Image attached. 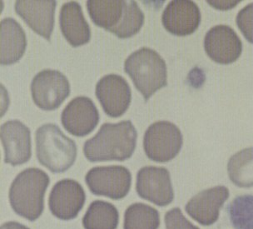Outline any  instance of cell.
<instances>
[{
	"instance_id": "cell-6",
	"label": "cell",
	"mask_w": 253,
	"mask_h": 229,
	"mask_svg": "<svg viewBox=\"0 0 253 229\" xmlns=\"http://www.w3.org/2000/svg\"><path fill=\"white\" fill-rule=\"evenodd\" d=\"M85 182L93 194L119 200L129 192L132 174L120 165L95 167L87 172Z\"/></svg>"
},
{
	"instance_id": "cell-2",
	"label": "cell",
	"mask_w": 253,
	"mask_h": 229,
	"mask_svg": "<svg viewBox=\"0 0 253 229\" xmlns=\"http://www.w3.org/2000/svg\"><path fill=\"white\" fill-rule=\"evenodd\" d=\"M50 179L44 171L29 168L18 174L9 188L13 210L29 221L37 220L44 209V194Z\"/></svg>"
},
{
	"instance_id": "cell-3",
	"label": "cell",
	"mask_w": 253,
	"mask_h": 229,
	"mask_svg": "<svg viewBox=\"0 0 253 229\" xmlns=\"http://www.w3.org/2000/svg\"><path fill=\"white\" fill-rule=\"evenodd\" d=\"M36 155L42 166L54 174L69 170L78 154L76 142L56 124H43L36 131Z\"/></svg>"
},
{
	"instance_id": "cell-13",
	"label": "cell",
	"mask_w": 253,
	"mask_h": 229,
	"mask_svg": "<svg viewBox=\"0 0 253 229\" xmlns=\"http://www.w3.org/2000/svg\"><path fill=\"white\" fill-rule=\"evenodd\" d=\"M1 140L4 163L18 166L29 162L32 156L30 129L19 120H9L1 125Z\"/></svg>"
},
{
	"instance_id": "cell-12",
	"label": "cell",
	"mask_w": 253,
	"mask_h": 229,
	"mask_svg": "<svg viewBox=\"0 0 253 229\" xmlns=\"http://www.w3.org/2000/svg\"><path fill=\"white\" fill-rule=\"evenodd\" d=\"M204 48L211 60L220 64H230L240 58L243 43L231 27L221 24L207 33Z\"/></svg>"
},
{
	"instance_id": "cell-7",
	"label": "cell",
	"mask_w": 253,
	"mask_h": 229,
	"mask_svg": "<svg viewBox=\"0 0 253 229\" xmlns=\"http://www.w3.org/2000/svg\"><path fill=\"white\" fill-rule=\"evenodd\" d=\"M67 77L58 70L44 69L36 74L31 83L34 103L42 110H55L70 94Z\"/></svg>"
},
{
	"instance_id": "cell-23",
	"label": "cell",
	"mask_w": 253,
	"mask_h": 229,
	"mask_svg": "<svg viewBox=\"0 0 253 229\" xmlns=\"http://www.w3.org/2000/svg\"><path fill=\"white\" fill-rule=\"evenodd\" d=\"M235 229H253V195L238 196L227 207Z\"/></svg>"
},
{
	"instance_id": "cell-5",
	"label": "cell",
	"mask_w": 253,
	"mask_h": 229,
	"mask_svg": "<svg viewBox=\"0 0 253 229\" xmlns=\"http://www.w3.org/2000/svg\"><path fill=\"white\" fill-rule=\"evenodd\" d=\"M183 143L180 129L169 121L151 124L143 137V148L150 160L167 163L179 153Z\"/></svg>"
},
{
	"instance_id": "cell-10",
	"label": "cell",
	"mask_w": 253,
	"mask_h": 229,
	"mask_svg": "<svg viewBox=\"0 0 253 229\" xmlns=\"http://www.w3.org/2000/svg\"><path fill=\"white\" fill-rule=\"evenodd\" d=\"M86 200L84 189L74 179H63L51 191L48 207L53 216L61 220H71L82 210Z\"/></svg>"
},
{
	"instance_id": "cell-14",
	"label": "cell",
	"mask_w": 253,
	"mask_h": 229,
	"mask_svg": "<svg viewBox=\"0 0 253 229\" xmlns=\"http://www.w3.org/2000/svg\"><path fill=\"white\" fill-rule=\"evenodd\" d=\"M201 12L198 4L188 0H174L167 5L162 15L164 28L171 35L188 36L198 29Z\"/></svg>"
},
{
	"instance_id": "cell-15",
	"label": "cell",
	"mask_w": 253,
	"mask_h": 229,
	"mask_svg": "<svg viewBox=\"0 0 253 229\" xmlns=\"http://www.w3.org/2000/svg\"><path fill=\"white\" fill-rule=\"evenodd\" d=\"M57 2L53 0H19L15 12L36 34L50 41L54 28Z\"/></svg>"
},
{
	"instance_id": "cell-24",
	"label": "cell",
	"mask_w": 253,
	"mask_h": 229,
	"mask_svg": "<svg viewBox=\"0 0 253 229\" xmlns=\"http://www.w3.org/2000/svg\"><path fill=\"white\" fill-rule=\"evenodd\" d=\"M144 24V13L136 1H126L124 18L119 26L111 32L120 39H127L137 35Z\"/></svg>"
},
{
	"instance_id": "cell-9",
	"label": "cell",
	"mask_w": 253,
	"mask_h": 229,
	"mask_svg": "<svg viewBox=\"0 0 253 229\" xmlns=\"http://www.w3.org/2000/svg\"><path fill=\"white\" fill-rule=\"evenodd\" d=\"M95 93L104 113L110 118H119L129 108L132 91L128 83L118 74H108L96 85Z\"/></svg>"
},
{
	"instance_id": "cell-16",
	"label": "cell",
	"mask_w": 253,
	"mask_h": 229,
	"mask_svg": "<svg viewBox=\"0 0 253 229\" xmlns=\"http://www.w3.org/2000/svg\"><path fill=\"white\" fill-rule=\"evenodd\" d=\"M229 194V190L225 186L203 190L188 201L185 210L198 224L210 226L218 220L219 211Z\"/></svg>"
},
{
	"instance_id": "cell-20",
	"label": "cell",
	"mask_w": 253,
	"mask_h": 229,
	"mask_svg": "<svg viewBox=\"0 0 253 229\" xmlns=\"http://www.w3.org/2000/svg\"><path fill=\"white\" fill-rule=\"evenodd\" d=\"M119 211L115 206L105 201H93L83 219L85 229H117Z\"/></svg>"
},
{
	"instance_id": "cell-19",
	"label": "cell",
	"mask_w": 253,
	"mask_h": 229,
	"mask_svg": "<svg viewBox=\"0 0 253 229\" xmlns=\"http://www.w3.org/2000/svg\"><path fill=\"white\" fill-rule=\"evenodd\" d=\"M126 3L124 0H88L86 6L93 24L112 32L121 23Z\"/></svg>"
},
{
	"instance_id": "cell-8",
	"label": "cell",
	"mask_w": 253,
	"mask_h": 229,
	"mask_svg": "<svg viewBox=\"0 0 253 229\" xmlns=\"http://www.w3.org/2000/svg\"><path fill=\"white\" fill-rule=\"evenodd\" d=\"M136 190L140 198L159 207L169 205L173 201L174 192L171 175L163 167H143L137 172Z\"/></svg>"
},
{
	"instance_id": "cell-17",
	"label": "cell",
	"mask_w": 253,
	"mask_h": 229,
	"mask_svg": "<svg viewBox=\"0 0 253 229\" xmlns=\"http://www.w3.org/2000/svg\"><path fill=\"white\" fill-rule=\"evenodd\" d=\"M61 31L67 41L77 47L87 45L91 40V29L78 2L63 3L59 14Z\"/></svg>"
},
{
	"instance_id": "cell-27",
	"label": "cell",
	"mask_w": 253,
	"mask_h": 229,
	"mask_svg": "<svg viewBox=\"0 0 253 229\" xmlns=\"http://www.w3.org/2000/svg\"><path fill=\"white\" fill-rule=\"evenodd\" d=\"M0 229H30L28 227L24 226L23 224L17 223V222H8L3 224Z\"/></svg>"
},
{
	"instance_id": "cell-22",
	"label": "cell",
	"mask_w": 253,
	"mask_h": 229,
	"mask_svg": "<svg viewBox=\"0 0 253 229\" xmlns=\"http://www.w3.org/2000/svg\"><path fill=\"white\" fill-rule=\"evenodd\" d=\"M159 225L158 211L144 203H133L124 214V229H158Z\"/></svg>"
},
{
	"instance_id": "cell-4",
	"label": "cell",
	"mask_w": 253,
	"mask_h": 229,
	"mask_svg": "<svg viewBox=\"0 0 253 229\" xmlns=\"http://www.w3.org/2000/svg\"><path fill=\"white\" fill-rule=\"evenodd\" d=\"M124 70L145 101L168 85L166 63L149 47H142L131 53L124 63Z\"/></svg>"
},
{
	"instance_id": "cell-1",
	"label": "cell",
	"mask_w": 253,
	"mask_h": 229,
	"mask_svg": "<svg viewBox=\"0 0 253 229\" xmlns=\"http://www.w3.org/2000/svg\"><path fill=\"white\" fill-rule=\"evenodd\" d=\"M137 132L132 122L106 123L94 137L84 145V153L92 163L125 161L132 157L137 146Z\"/></svg>"
},
{
	"instance_id": "cell-21",
	"label": "cell",
	"mask_w": 253,
	"mask_h": 229,
	"mask_svg": "<svg viewBox=\"0 0 253 229\" xmlns=\"http://www.w3.org/2000/svg\"><path fill=\"white\" fill-rule=\"evenodd\" d=\"M227 173L237 187H253V147L232 156L227 163Z\"/></svg>"
},
{
	"instance_id": "cell-26",
	"label": "cell",
	"mask_w": 253,
	"mask_h": 229,
	"mask_svg": "<svg viewBox=\"0 0 253 229\" xmlns=\"http://www.w3.org/2000/svg\"><path fill=\"white\" fill-rule=\"evenodd\" d=\"M167 229H199L187 220L181 209L174 208L169 211L164 218Z\"/></svg>"
},
{
	"instance_id": "cell-25",
	"label": "cell",
	"mask_w": 253,
	"mask_h": 229,
	"mask_svg": "<svg viewBox=\"0 0 253 229\" xmlns=\"http://www.w3.org/2000/svg\"><path fill=\"white\" fill-rule=\"evenodd\" d=\"M236 22L246 40L253 44V3H249L241 9L237 14Z\"/></svg>"
},
{
	"instance_id": "cell-11",
	"label": "cell",
	"mask_w": 253,
	"mask_h": 229,
	"mask_svg": "<svg viewBox=\"0 0 253 229\" xmlns=\"http://www.w3.org/2000/svg\"><path fill=\"white\" fill-rule=\"evenodd\" d=\"M99 119L95 103L85 96L72 99L61 114L63 128L76 137H85L91 134L98 126Z\"/></svg>"
},
{
	"instance_id": "cell-18",
	"label": "cell",
	"mask_w": 253,
	"mask_h": 229,
	"mask_svg": "<svg viewBox=\"0 0 253 229\" xmlns=\"http://www.w3.org/2000/svg\"><path fill=\"white\" fill-rule=\"evenodd\" d=\"M1 53L2 65H11L20 60L27 47V38L21 25L12 18L1 22Z\"/></svg>"
}]
</instances>
